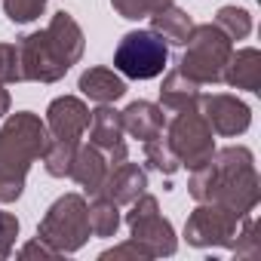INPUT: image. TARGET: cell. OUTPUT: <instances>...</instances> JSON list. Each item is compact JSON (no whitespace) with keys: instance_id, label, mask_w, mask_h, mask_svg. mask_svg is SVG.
<instances>
[{"instance_id":"obj_7","label":"cell","mask_w":261,"mask_h":261,"mask_svg":"<svg viewBox=\"0 0 261 261\" xmlns=\"http://www.w3.org/2000/svg\"><path fill=\"white\" fill-rule=\"evenodd\" d=\"M169 62V46L151 28L129 31L114 49V71L129 80H154Z\"/></svg>"},{"instance_id":"obj_26","label":"cell","mask_w":261,"mask_h":261,"mask_svg":"<svg viewBox=\"0 0 261 261\" xmlns=\"http://www.w3.org/2000/svg\"><path fill=\"white\" fill-rule=\"evenodd\" d=\"M0 83H22L19 71V49L16 43H0Z\"/></svg>"},{"instance_id":"obj_14","label":"cell","mask_w":261,"mask_h":261,"mask_svg":"<svg viewBox=\"0 0 261 261\" xmlns=\"http://www.w3.org/2000/svg\"><path fill=\"white\" fill-rule=\"evenodd\" d=\"M120 120H123V133L139 139L142 145L151 142V139H160L163 126H166V114L154 101H133V105H126L120 111Z\"/></svg>"},{"instance_id":"obj_3","label":"cell","mask_w":261,"mask_h":261,"mask_svg":"<svg viewBox=\"0 0 261 261\" xmlns=\"http://www.w3.org/2000/svg\"><path fill=\"white\" fill-rule=\"evenodd\" d=\"M49 133L37 114H10V120L0 126V203H16L22 197L28 169L43 157Z\"/></svg>"},{"instance_id":"obj_22","label":"cell","mask_w":261,"mask_h":261,"mask_svg":"<svg viewBox=\"0 0 261 261\" xmlns=\"http://www.w3.org/2000/svg\"><path fill=\"white\" fill-rule=\"evenodd\" d=\"M215 25L230 37V40H246L252 34V16L237 7H221L215 13Z\"/></svg>"},{"instance_id":"obj_13","label":"cell","mask_w":261,"mask_h":261,"mask_svg":"<svg viewBox=\"0 0 261 261\" xmlns=\"http://www.w3.org/2000/svg\"><path fill=\"white\" fill-rule=\"evenodd\" d=\"M145 191H148V172L139 163H129V160L111 166L105 181H101V188H98V194H105L117 206H129L133 200H139Z\"/></svg>"},{"instance_id":"obj_18","label":"cell","mask_w":261,"mask_h":261,"mask_svg":"<svg viewBox=\"0 0 261 261\" xmlns=\"http://www.w3.org/2000/svg\"><path fill=\"white\" fill-rule=\"evenodd\" d=\"M108 160L98 148L92 145H80L77 154H74V163H71V178L86 191V194H98L105 175H108Z\"/></svg>"},{"instance_id":"obj_30","label":"cell","mask_w":261,"mask_h":261,"mask_svg":"<svg viewBox=\"0 0 261 261\" xmlns=\"http://www.w3.org/2000/svg\"><path fill=\"white\" fill-rule=\"evenodd\" d=\"M10 105H13V101H10V92L4 89V83H0V120L10 114Z\"/></svg>"},{"instance_id":"obj_21","label":"cell","mask_w":261,"mask_h":261,"mask_svg":"<svg viewBox=\"0 0 261 261\" xmlns=\"http://www.w3.org/2000/svg\"><path fill=\"white\" fill-rule=\"evenodd\" d=\"M145 163H148V169H154V172H160V175H166V178H172V175L181 169V163H178L175 151L166 145V139H163V136H160V139L145 142Z\"/></svg>"},{"instance_id":"obj_9","label":"cell","mask_w":261,"mask_h":261,"mask_svg":"<svg viewBox=\"0 0 261 261\" xmlns=\"http://www.w3.org/2000/svg\"><path fill=\"white\" fill-rule=\"evenodd\" d=\"M126 224H129V233H133V240L142 243L154 258H160V255H172V252L178 249L175 227L169 224V218H163L157 197H151L148 191H145L139 200L129 203Z\"/></svg>"},{"instance_id":"obj_4","label":"cell","mask_w":261,"mask_h":261,"mask_svg":"<svg viewBox=\"0 0 261 261\" xmlns=\"http://www.w3.org/2000/svg\"><path fill=\"white\" fill-rule=\"evenodd\" d=\"M86 126H89V108L83 98L59 95L49 101V108H46L49 145H46L40 160L53 178L71 175V163H74V154L80 148V139L86 136Z\"/></svg>"},{"instance_id":"obj_1","label":"cell","mask_w":261,"mask_h":261,"mask_svg":"<svg viewBox=\"0 0 261 261\" xmlns=\"http://www.w3.org/2000/svg\"><path fill=\"white\" fill-rule=\"evenodd\" d=\"M188 191L197 203H221L233 209L240 218L255 212L261 200V181L255 172V157L249 148L230 145V148H215L209 163L191 172Z\"/></svg>"},{"instance_id":"obj_5","label":"cell","mask_w":261,"mask_h":261,"mask_svg":"<svg viewBox=\"0 0 261 261\" xmlns=\"http://www.w3.org/2000/svg\"><path fill=\"white\" fill-rule=\"evenodd\" d=\"M233 53V40L215 25V22H206V25H194L188 43H185V53L178 59V71H185L191 80H197L200 86L206 83H221V71L227 65Z\"/></svg>"},{"instance_id":"obj_17","label":"cell","mask_w":261,"mask_h":261,"mask_svg":"<svg viewBox=\"0 0 261 261\" xmlns=\"http://www.w3.org/2000/svg\"><path fill=\"white\" fill-rule=\"evenodd\" d=\"M80 92L95 105H111L126 95V80L114 68H89L80 74Z\"/></svg>"},{"instance_id":"obj_23","label":"cell","mask_w":261,"mask_h":261,"mask_svg":"<svg viewBox=\"0 0 261 261\" xmlns=\"http://www.w3.org/2000/svg\"><path fill=\"white\" fill-rule=\"evenodd\" d=\"M169 4H175V0H111L114 13L123 16V19H133V22L151 19L157 10H163V7H169Z\"/></svg>"},{"instance_id":"obj_20","label":"cell","mask_w":261,"mask_h":261,"mask_svg":"<svg viewBox=\"0 0 261 261\" xmlns=\"http://www.w3.org/2000/svg\"><path fill=\"white\" fill-rule=\"evenodd\" d=\"M86 215H89L92 237H114L123 221L120 206L114 200H108L105 194H92V203H86Z\"/></svg>"},{"instance_id":"obj_12","label":"cell","mask_w":261,"mask_h":261,"mask_svg":"<svg viewBox=\"0 0 261 261\" xmlns=\"http://www.w3.org/2000/svg\"><path fill=\"white\" fill-rule=\"evenodd\" d=\"M89 145L98 148L108 160V166H117L129 157V148H126V133H123V120H120V111H114L111 105H98L95 111H89Z\"/></svg>"},{"instance_id":"obj_19","label":"cell","mask_w":261,"mask_h":261,"mask_svg":"<svg viewBox=\"0 0 261 261\" xmlns=\"http://www.w3.org/2000/svg\"><path fill=\"white\" fill-rule=\"evenodd\" d=\"M151 31L160 34L166 40V46H185L194 31V19L185 10H178L175 4H169L151 16Z\"/></svg>"},{"instance_id":"obj_10","label":"cell","mask_w":261,"mask_h":261,"mask_svg":"<svg viewBox=\"0 0 261 261\" xmlns=\"http://www.w3.org/2000/svg\"><path fill=\"white\" fill-rule=\"evenodd\" d=\"M240 230V215L221 203H200L185 221V240L197 249L224 246L230 249Z\"/></svg>"},{"instance_id":"obj_24","label":"cell","mask_w":261,"mask_h":261,"mask_svg":"<svg viewBox=\"0 0 261 261\" xmlns=\"http://www.w3.org/2000/svg\"><path fill=\"white\" fill-rule=\"evenodd\" d=\"M4 13L13 25H28L46 13V0H4Z\"/></svg>"},{"instance_id":"obj_25","label":"cell","mask_w":261,"mask_h":261,"mask_svg":"<svg viewBox=\"0 0 261 261\" xmlns=\"http://www.w3.org/2000/svg\"><path fill=\"white\" fill-rule=\"evenodd\" d=\"M237 255H243V258H255L261 249H258V237H255V215L249 212V215H243L240 218V230H237V240H233V246H230Z\"/></svg>"},{"instance_id":"obj_27","label":"cell","mask_w":261,"mask_h":261,"mask_svg":"<svg viewBox=\"0 0 261 261\" xmlns=\"http://www.w3.org/2000/svg\"><path fill=\"white\" fill-rule=\"evenodd\" d=\"M16 237H19V218L13 212H4L0 209V258H7L16 246Z\"/></svg>"},{"instance_id":"obj_28","label":"cell","mask_w":261,"mask_h":261,"mask_svg":"<svg viewBox=\"0 0 261 261\" xmlns=\"http://www.w3.org/2000/svg\"><path fill=\"white\" fill-rule=\"evenodd\" d=\"M126 255H133V258H154V255H151L142 243L129 240V243H123V246H114V249L101 252V261H111V258H126Z\"/></svg>"},{"instance_id":"obj_15","label":"cell","mask_w":261,"mask_h":261,"mask_svg":"<svg viewBox=\"0 0 261 261\" xmlns=\"http://www.w3.org/2000/svg\"><path fill=\"white\" fill-rule=\"evenodd\" d=\"M221 80L233 89H246V92H258L261 89V53L255 46H246V49H233L224 71H221Z\"/></svg>"},{"instance_id":"obj_2","label":"cell","mask_w":261,"mask_h":261,"mask_svg":"<svg viewBox=\"0 0 261 261\" xmlns=\"http://www.w3.org/2000/svg\"><path fill=\"white\" fill-rule=\"evenodd\" d=\"M16 49H19L22 80L59 83L71 71V65H77L83 59L86 37H83V28L77 25V19L62 10L46 22L43 31H31V34L19 37Z\"/></svg>"},{"instance_id":"obj_11","label":"cell","mask_w":261,"mask_h":261,"mask_svg":"<svg viewBox=\"0 0 261 261\" xmlns=\"http://www.w3.org/2000/svg\"><path fill=\"white\" fill-rule=\"evenodd\" d=\"M200 114L209 123V129L221 139H237L252 126V108L230 95V92H212V95H200Z\"/></svg>"},{"instance_id":"obj_29","label":"cell","mask_w":261,"mask_h":261,"mask_svg":"<svg viewBox=\"0 0 261 261\" xmlns=\"http://www.w3.org/2000/svg\"><path fill=\"white\" fill-rule=\"evenodd\" d=\"M31 255H40V258H59V252H56L49 243H43L40 237L31 240V243H25V246L19 249V258H31Z\"/></svg>"},{"instance_id":"obj_16","label":"cell","mask_w":261,"mask_h":261,"mask_svg":"<svg viewBox=\"0 0 261 261\" xmlns=\"http://www.w3.org/2000/svg\"><path fill=\"white\" fill-rule=\"evenodd\" d=\"M200 83L191 80L185 71L172 68L166 77H163V86H160V108L163 111H194L200 105Z\"/></svg>"},{"instance_id":"obj_8","label":"cell","mask_w":261,"mask_h":261,"mask_svg":"<svg viewBox=\"0 0 261 261\" xmlns=\"http://www.w3.org/2000/svg\"><path fill=\"white\" fill-rule=\"evenodd\" d=\"M163 129H166V145L175 151L178 163L188 166L191 172L200 169L203 163H209V157L215 154V133L209 129V123L203 120V114L197 108L175 111V117Z\"/></svg>"},{"instance_id":"obj_6","label":"cell","mask_w":261,"mask_h":261,"mask_svg":"<svg viewBox=\"0 0 261 261\" xmlns=\"http://www.w3.org/2000/svg\"><path fill=\"white\" fill-rule=\"evenodd\" d=\"M37 237L49 243L59 255H71L83 249V243L92 237L89 230V215H86V200L80 194H65L59 197L46 215L37 224Z\"/></svg>"}]
</instances>
